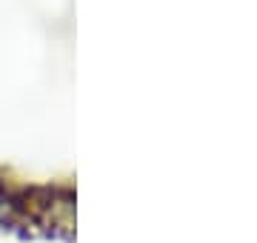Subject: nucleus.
<instances>
[{"mask_svg": "<svg viewBox=\"0 0 257 243\" xmlns=\"http://www.w3.org/2000/svg\"><path fill=\"white\" fill-rule=\"evenodd\" d=\"M23 212H26L23 195H20V192H15L6 180L0 178V229H6L9 223H15Z\"/></svg>", "mask_w": 257, "mask_h": 243, "instance_id": "1", "label": "nucleus"}]
</instances>
